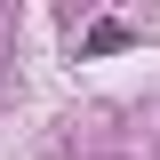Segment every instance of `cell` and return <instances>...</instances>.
I'll use <instances>...</instances> for the list:
<instances>
[{
  "label": "cell",
  "instance_id": "cell-1",
  "mask_svg": "<svg viewBox=\"0 0 160 160\" xmlns=\"http://www.w3.org/2000/svg\"><path fill=\"white\" fill-rule=\"evenodd\" d=\"M112 48H128V24H96L88 32V56H112Z\"/></svg>",
  "mask_w": 160,
  "mask_h": 160
}]
</instances>
